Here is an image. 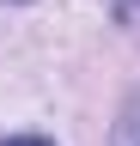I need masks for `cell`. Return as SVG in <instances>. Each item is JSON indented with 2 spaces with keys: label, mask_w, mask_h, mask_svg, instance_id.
Returning <instances> with one entry per match:
<instances>
[{
  "label": "cell",
  "mask_w": 140,
  "mask_h": 146,
  "mask_svg": "<svg viewBox=\"0 0 140 146\" xmlns=\"http://www.w3.org/2000/svg\"><path fill=\"white\" fill-rule=\"evenodd\" d=\"M110 146H140V91L128 98V110L116 116V134H110Z\"/></svg>",
  "instance_id": "obj_1"
},
{
  "label": "cell",
  "mask_w": 140,
  "mask_h": 146,
  "mask_svg": "<svg viewBox=\"0 0 140 146\" xmlns=\"http://www.w3.org/2000/svg\"><path fill=\"white\" fill-rule=\"evenodd\" d=\"M116 12L128 18V25H140V0H116Z\"/></svg>",
  "instance_id": "obj_2"
},
{
  "label": "cell",
  "mask_w": 140,
  "mask_h": 146,
  "mask_svg": "<svg viewBox=\"0 0 140 146\" xmlns=\"http://www.w3.org/2000/svg\"><path fill=\"white\" fill-rule=\"evenodd\" d=\"M6 146H49V140H6Z\"/></svg>",
  "instance_id": "obj_3"
}]
</instances>
